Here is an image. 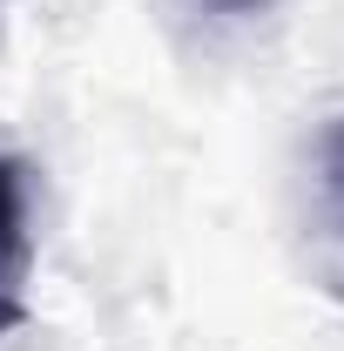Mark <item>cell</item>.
<instances>
[{"label": "cell", "mask_w": 344, "mask_h": 351, "mask_svg": "<svg viewBox=\"0 0 344 351\" xmlns=\"http://www.w3.org/2000/svg\"><path fill=\"white\" fill-rule=\"evenodd\" d=\"M304 230H310V277L344 304V115H331L310 142Z\"/></svg>", "instance_id": "obj_1"}, {"label": "cell", "mask_w": 344, "mask_h": 351, "mask_svg": "<svg viewBox=\"0 0 344 351\" xmlns=\"http://www.w3.org/2000/svg\"><path fill=\"white\" fill-rule=\"evenodd\" d=\"M34 284V210H27V162L0 156V338L27 317Z\"/></svg>", "instance_id": "obj_2"}, {"label": "cell", "mask_w": 344, "mask_h": 351, "mask_svg": "<svg viewBox=\"0 0 344 351\" xmlns=\"http://www.w3.org/2000/svg\"><path fill=\"white\" fill-rule=\"evenodd\" d=\"M203 21H216V27H243V21H257V14H270L277 0H189Z\"/></svg>", "instance_id": "obj_3"}]
</instances>
